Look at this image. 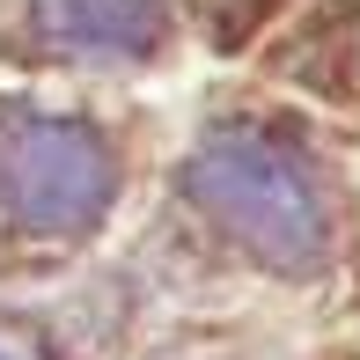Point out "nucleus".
I'll return each mask as SVG.
<instances>
[{
	"instance_id": "obj_3",
	"label": "nucleus",
	"mask_w": 360,
	"mask_h": 360,
	"mask_svg": "<svg viewBox=\"0 0 360 360\" xmlns=\"http://www.w3.org/2000/svg\"><path fill=\"white\" fill-rule=\"evenodd\" d=\"M52 44L74 52H147L162 37V0H30Z\"/></svg>"
},
{
	"instance_id": "obj_2",
	"label": "nucleus",
	"mask_w": 360,
	"mask_h": 360,
	"mask_svg": "<svg viewBox=\"0 0 360 360\" xmlns=\"http://www.w3.org/2000/svg\"><path fill=\"white\" fill-rule=\"evenodd\" d=\"M110 147L81 118H15L0 125V206L30 236H81L110 206Z\"/></svg>"
},
{
	"instance_id": "obj_1",
	"label": "nucleus",
	"mask_w": 360,
	"mask_h": 360,
	"mask_svg": "<svg viewBox=\"0 0 360 360\" xmlns=\"http://www.w3.org/2000/svg\"><path fill=\"white\" fill-rule=\"evenodd\" d=\"M184 191L214 214L250 257L302 272L323 257V191L309 162L272 133H214L191 155Z\"/></svg>"
}]
</instances>
